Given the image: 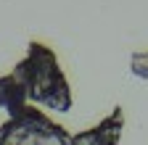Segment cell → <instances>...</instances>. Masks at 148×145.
Masks as SVG:
<instances>
[{
    "mask_svg": "<svg viewBox=\"0 0 148 145\" xmlns=\"http://www.w3.org/2000/svg\"><path fill=\"white\" fill-rule=\"evenodd\" d=\"M11 77L21 84L32 106L37 108L45 106L50 111H61V114L71 108V87L66 82L56 50L48 48L45 42L32 40L27 45V56L13 66Z\"/></svg>",
    "mask_w": 148,
    "mask_h": 145,
    "instance_id": "obj_1",
    "label": "cell"
},
{
    "mask_svg": "<svg viewBox=\"0 0 148 145\" xmlns=\"http://www.w3.org/2000/svg\"><path fill=\"white\" fill-rule=\"evenodd\" d=\"M0 145H71V135L42 108L27 103L0 124Z\"/></svg>",
    "mask_w": 148,
    "mask_h": 145,
    "instance_id": "obj_2",
    "label": "cell"
},
{
    "mask_svg": "<svg viewBox=\"0 0 148 145\" xmlns=\"http://www.w3.org/2000/svg\"><path fill=\"white\" fill-rule=\"evenodd\" d=\"M124 132V108L114 106L106 119H101L95 127L79 132V135H71V145H119Z\"/></svg>",
    "mask_w": 148,
    "mask_h": 145,
    "instance_id": "obj_3",
    "label": "cell"
},
{
    "mask_svg": "<svg viewBox=\"0 0 148 145\" xmlns=\"http://www.w3.org/2000/svg\"><path fill=\"white\" fill-rule=\"evenodd\" d=\"M29 100H27V95H24V90H21V84H18L11 74H5V77H0V108L11 116V114H16L21 106H27Z\"/></svg>",
    "mask_w": 148,
    "mask_h": 145,
    "instance_id": "obj_4",
    "label": "cell"
},
{
    "mask_svg": "<svg viewBox=\"0 0 148 145\" xmlns=\"http://www.w3.org/2000/svg\"><path fill=\"white\" fill-rule=\"evenodd\" d=\"M130 71H132L138 79L148 82V53H132V56H130Z\"/></svg>",
    "mask_w": 148,
    "mask_h": 145,
    "instance_id": "obj_5",
    "label": "cell"
}]
</instances>
